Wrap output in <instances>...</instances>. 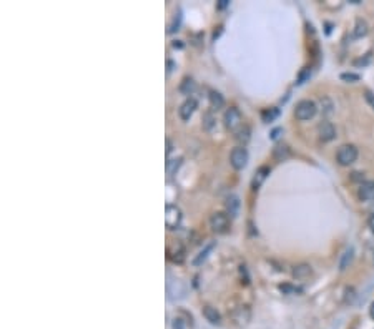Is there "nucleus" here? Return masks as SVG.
I'll list each match as a JSON object with an SVG mask.
<instances>
[{
	"label": "nucleus",
	"instance_id": "nucleus-1",
	"mask_svg": "<svg viewBox=\"0 0 374 329\" xmlns=\"http://www.w3.org/2000/svg\"><path fill=\"white\" fill-rule=\"evenodd\" d=\"M336 160L341 166H349L357 160V148L354 145H343L339 146L336 153Z\"/></svg>",
	"mask_w": 374,
	"mask_h": 329
},
{
	"label": "nucleus",
	"instance_id": "nucleus-2",
	"mask_svg": "<svg viewBox=\"0 0 374 329\" xmlns=\"http://www.w3.org/2000/svg\"><path fill=\"white\" fill-rule=\"evenodd\" d=\"M316 110H318V108H316L315 101L301 100V101H298V105H296L295 115H296V118H298V120L306 121V120H311L313 116L316 115Z\"/></svg>",
	"mask_w": 374,
	"mask_h": 329
},
{
	"label": "nucleus",
	"instance_id": "nucleus-3",
	"mask_svg": "<svg viewBox=\"0 0 374 329\" xmlns=\"http://www.w3.org/2000/svg\"><path fill=\"white\" fill-rule=\"evenodd\" d=\"M181 221V211L175 205L165 206V225L168 230H177Z\"/></svg>",
	"mask_w": 374,
	"mask_h": 329
},
{
	"label": "nucleus",
	"instance_id": "nucleus-4",
	"mask_svg": "<svg viewBox=\"0 0 374 329\" xmlns=\"http://www.w3.org/2000/svg\"><path fill=\"white\" fill-rule=\"evenodd\" d=\"M243 123V116L239 113V110L236 107H230L225 112V125L226 128H230L231 132H236V130L241 128Z\"/></svg>",
	"mask_w": 374,
	"mask_h": 329
},
{
	"label": "nucleus",
	"instance_id": "nucleus-5",
	"mask_svg": "<svg viewBox=\"0 0 374 329\" xmlns=\"http://www.w3.org/2000/svg\"><path fill=\"white\" fill-rule=\"evenodd\" d=\"M210 226L213 231H217V233H226L230 228V218L226 213H213L210 218Z\"/></svg>",
	"mask_w": 374,
	"mask_h": 329
},
{
	"label": "nucleus",
	"instance_id": "nucleus-6",
	"mask_svg": "<svg viewBox=\"0 0 374 329\" xmlns=\"http://www.w3.org/2000/svg\"><path fill=\"white\" fill-rule=\"evenodd\" d=\"M230 161H231V166L235 170H243L248 163V150L245 146H238L231 152L230 155Z\"/></svg>",
	"mask_w": 374,
	"mask_h": 329
},
{
	"label": "nucleus",
	"instance_id": "nucleus-7",
	"mask_svg": "<svg viewBox=\"0 0 374 329\" xmlns=\"http://www.w3.org/2000/svg\"><path fill=\"white\" fill-rule=\"evenodd\" d=\"M250 319H251V311L248 306H238L236 310H233V312H231V321H233V324L238 328L246 326V324L250 323Z\"/></svg>",
	"mask_w": 374,
	"mask_h": 329
},
{
	"label": "nucleus",
	"instance_id": "nucleus-8",
	"mask_svg": "<svg viewBox=\"0 0 374 329\" xmlns=\"http://www.w3.org/2000/svg\"><path fill=\"white\" fill-rule=\"evenodd\" d=\"M318 135H319V140L323 141H331L333 138L336 136V128L331 121H321L319 127H318Z\"/></svg>",
	"mask_w": 374,
	"mask_h": 329
},
{
	"label": "nucleus",
	"instance_id": "nucleus-9",
	"mask_svg": "<svg viewBox=\"0 0 374 329\" xmlns=\"http://www.w3.org/2000/svg\"><path fill=\"white\" fill-rule=\"evenodd\" d=\"M357 198L361 201H373L374 200V181H364L361 183L357 190Z\"/></svg>",
	"mask_w": 374,
	"mask_h": 329
},
{
	"label": "nucleus",
	"instance_id": "nucleus-10",
	"mask_svg": "<svg viewBox=\"0 0 374 329\" xmlns=\"http://www.w3.org/2000/svg\"><path fill=\"white\" fill-rule=\"evenodd\" d=\"M195 110H197V101H195L193 98H188V100H185L181 103V107H180V118L181 120H190L192 118V115L195 113Z\"/></svg>",
	"mask_w": 374,
	"mask_h": 329
},
{
	"label": "nucleus",
	"instance_id": "nucleus-11",
	"mask_svg": "<svg viewBox=\"0 0 374 329\" xmlns=\"http://www.w3.org/2000/svg\"><path fill=\"white\" fill-rule=\"evenodd\" d=\"M270 172H271V170H270V166H266V165L259 166V168L256 170V173H255V178H253V181H251V188H253L255 192H256V190L259 188V186L263 185V181L266 180V176H268V174H270Z\"/></svg>",
	"mask_w": 374,
	"mask_h": 329
},
{
	"label": "nucleus",
	"instance_id": "nucleus-12",
	"mask_svg": "<svg viewBox=\"0 0 374 329\" xmlns=\"http://www.w3.org/2000/svg\"><path fill=\"white\" fill-rule=\"evenodd\" d=\"M203 316H205V319L208 321L210 324H215V326H219V324H221V316H219V312L215 310V308L205 306L203 308Z\"/></svg>",
	"mask_w": 374,
	"mask_h": 329
},
{
	"label": "nucleus",
	"instance_id": "nucleus-13",
	"mask_svg": "<svg viewBox=\"0 0 374 329\" xmlns=\"http://www.w3.org/2000/svg\"><path fill=\"white\" fill-rule=\"evenodd\" d=\"M239 206H241V203H239V198L236 196V194H230L228 200H226V211H228L230 216H238Z\"/></svg>",
	"mask_w": 374,
	"mask_h": 329
},
{
	"label": "nucleus",
	"instance_id": "nucleus-14",
	"mask_svg": "<svg viewBox=\"0 0 374 329\" xmlns=\"http://www.w3.org/2000/svg\"><path fill=\"white\" fill-rule=\"evenodd\" d=\"M313 274V270L310 265H298L293 268V276L296 279H308Z\"/></svg>",
	"mask_w": 374,
	"mask_h": 329
},
{
	"label": "nucleus",
	"instance_id": "nucleus-15",
	"mask_svg": "<svg viewBox=\"0 0 374 329\" xmlns=\"http://www.w3.org/2000/svg\"><path fill=\"white\" fill-rule=\"evenodd\" d=\"M195 88H197V83L193 82V78L185 77L181 85H180V92L183 93V95H192V93L195 92Z\"/></svg>",
	"mask_w": 374,
	"mask_h": 329
},
{
	"label": "nucleus",
	"instance_id": "nucleus-16",
	"mask_svg": "<svg viewBox=\"0 0 374 329\" xmlns=\"http://www.w3.org/2000/svg\"><path fill=\"white\" fill-rule=\"evenodd\" d=\"M273 156H275V160H278V161L286 160V158L290 156V148H288L286 145H276L273 150Z\"/></svg>",
	"mask_w": 374,
	"mask_h": 329
},
{
	"label": "nucleus",
	"instance_id": "nucleus-17",
	"mask_svg": "<svg viewBox=\"0 0 374 329\" xmlns=\"http://www.w3.org/2000/svg\"><path fill=\"white\" fill-rule=\"evenodd\" d=\"M353 256H354V250H353V248H348V250L343 253V256H341V261H339V270L341 271H344L349 265H351Z\"/></svg>",
	"mask_w": 374,
	"mask_h": 329
},
{
	"label": "nucleus",
	"instance_id": "nucleus-18",
	"mask_svg": "<svg viewBox=\"0 0 374 329\" xmlns=\"http://www.w3.org/2000/svg\"><path fill=\"white\" fill-rule=\"evenodd\" d=\"M213 248H215V241H211L210 245H206V246H205V250H203L201 253L193 259V265H195V266H200L201 263L205 261L206 258H208V254L211 253V250H213Z\"/></svg>",
	"mask_w": 374,
	"mask_h": 329
},
{
	"label": "nucleus",
	"instance_id": "nucleus-19",
	"mask_svg": "<svg viewBox=\"0 0 374 329\" xmlns=\"http://www.w3.org/2000/svg\"><path fill=\"white\" fill-rule=\"evenodd\" d=\"M210 103L213 108H221L223 105H225V98H223V95H219L218 92H210Z\"/></svg>",
	"mask_w": 374,
	"mask_h": 329
},
{
	"label": "nucleus",
	"instance_id": "nucleus-20",
	"mask_svg": "<svg viewBox=\"0 0 374 329\" xmlns=\"http://www.w3.org/2000/svg\"><path fill=\"white\" fill-rule=\"evenodd\" d=\"M250 133H251L250 128H248V127H241L239 130L235 132V138H236L239 143L245 145V143H248V140H250Z\"/></svg>",
	"mask_w": 374,
	"mask_h": 329
},
{
	"label": "nucleus",
	"instance_id": "nucleus-21",
	"mask_svg": "<svg viewBox=\"0 0 374 329\" xmlns=\"http://www.w3.org/2000/svg\"><path fill=\"white\" fill-rule=\"evenodd\" d=\"M278 115H279L278 108H270V110H265V112L261 113V118H263L265 123H271V121H273Z\"/></svg>",
	"mask_w": 374,
	"mask_h": 329
},
{
	"label": "nucleus",
	"instance_id": "nucleus-22",
	"mask_svg": "<svg viewBox=\"0 0 374 329\" xmlns=\"http://www.w3.org/2000/svg\"><path fill=\"white\" fill-rule=\"evenodd\" d=\"M366 34H368V23H366L364 20L357 19L356 25H354V35L356 37H364Z\"/></svg>",
	"mask_w": 374,
	"mask_h": 329
},
{
	"label": "nucleus",
	"instance_id": "nucleus-23",
	"mask_svg": "<svg viewBox=\"0 0 374 329\" xmlns=\"http://www.w3.org/2000/svg\"><path fill=\"white\" fill-rule=\"evenodd\" d=\"M284 294H301L303 292V288H298V286H293V284H281L279 286Z\"/></svg>",
	"mask_w": 374,
	"mask_h": 329
},
{
	"label": "nucleus",
	"instance_id": "nucleus-24",
	"mask_svg": "<svg viewBox=\"0 0 374 329\" xmlns=\"http://www.w3.org/2000/svg\"><path fill=\"white\" fill-rule=\"evenodd\" d=\"M215 121H217V120H215V116H213V113H205V115H203V128H205V130H211V128H213L215 127Z\"/></svg>",
	"mask_w": 374,
	"mask_h": 329
},
{
	"label": "nucleus",
	"instance_id": "nucleus-25",
	"mask_svg": "<svg viewBox=\"0 0 374 329\" xmlns=\"http://www.w3.org/2000/svg\"><path fill=\"white\" fill-rule=\"evenodd\" d=\"M180 165H181L180 158H178V160H168L166 161V172H168V174H173L178 170V166Z\"/></svg>",
	"mask_w": 374,
	"mask_h": 329
},
{
	"label": "nucleus",
	"instance_id": "nucleus-26",
	"mask_svg": "<svg viewBox=\"0 0 374 329\" xmlns=\"http://www.w3.org/2000/svg\"><path fill=\"white\" fill-rule=\"evenodd\" d=\"M341 80H344V82H351V83H354V82H359V75L357 73H341Z\"/></svg>",
	"mask_w": 374,
	"mask_h": 329
},
{
	"label": "nucleus",
	"instance_id": "nucleus-27",
	"mask_svg": "<svg viewBox=\"0 0 374 329\" xmlns=\"http://www.w3.org/2000/svg\"><path fill=\"white\" fill-rule=\"evenodd\" d=\"M364 98H366V101L369 103V107L374 110V93H373L371 90H366V92H364Z\"/></svg>",
	"mask_w": 374,
	"mask_h": 329
},
{
	"label": "nucleus",
	"instance_id": "nucleus-28",
	"mask_svg": "<svg viewBox=\"0 0 374 329\" xmlns=\"http://www.w3.org/2000/svg\"><path fill=\"white\" fill-rule=\"evenodd\" d=\"M165 145H166V150H165L166 155H170V152H172V150H173V143H172V140H170V138H166V140H165Z\"/></svg>",
	"mask_w": 374,
	"mask_h": 329
},
{
	"label": "nucleus",
	"instance_id": "nucleus-29",
	"mask_svg": "<svg viewBox=\"0 0 374 329\" xmlns=\"http://www.w3.org/2000/svg\"><path fill=\"white\" fill-rule=\"evenodd\" d=\"M183 328H185V326H183V323H181V319H175L173 321V329H183Z\"/></svg>",
	"mask_w": 374,
	"mask_h": 329
},
{
	"label": "nucleus",
	"instance_id": "nucleus-30",
	"mask_svg": "<svg viewBox=\"0 0 374 329\" xmlns=\"http://www.w3.org/2000/svg\"><path fill=\"white\" fill-rule=\"evenodd\" d=\"M368 226H369V230H371L373 233H374V214H373V216H369V219H368Z\"/></svg>",
	"mask_w": 374,
	"mask_h": 329
},
{
	"label": "nucleus",
	"instance_id": "nucleus-31",
	"mask_svg": "<svg viewBox=\"0 0 374 329\" xmlns=\"http://www.w3.org/2000/svg\"><path fill=\"white\" fill-rule=\"evenodd\" d=\"M279 133H281V128H276V130H273V133H271V138H278V136H279Z\"/></svg>",
	"mask_w": 374,
	"mask_h": 329
},
{
	"label": "nucleus",
	"instance_id": "nucleus-32",
	"mask_svg": "<svg viewBox=\"0 0 374 329\" xmlns=\"http://www.w3.org/2000/svg\"><path fill=\"white\" fill-rule=\"evenodd\" d=\"M166 67H168V68H166V70L172 72V70H173V67H175V63L172 62V60H168V62H166Z\"/></svg>",
	"mask_w": 374,
	"mask_h": 329
},
{
	"label": "nucleus",
	"instance_id": "nucleus-33",
	"mask_svg": "<svg viewBox=\"0 0 374 329\" xmlns=\"http://www.w3.org/2000/svg\"><path fill=\"white\" fill-rule=\"evenodd\" d=\"M226 5H228V0H219V7H221V9L223 7H226Z\"/></svg>",
	"mask_w": 374,
	"mask_h": 329
},
{
	"label": "nucleus",
	"instance_id": "nucleus-34",
	"mask_svg": "<svg viewBox=\"0 0 374 329\" xmlns=\"http://www.w3.org/2000/svg\"><path fill=\"white\" fill-rule=\"evenodd\" d=\"M369 314H371V318L374 319V303L371 304V308H369Z\"/></svg>",
	"mask_w": 374,
	"mask_h": 329
}]
</instances>
